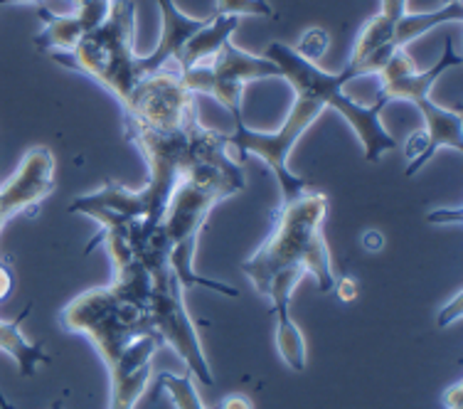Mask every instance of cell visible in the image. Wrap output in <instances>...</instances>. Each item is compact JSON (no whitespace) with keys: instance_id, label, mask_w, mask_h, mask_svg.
<instances>
[{"instance_id":"1","label":"cell","mask_w":463,"mask_h":409,"mask_svg":"<svg viewBox=\"0 0 463 409\" xmlns=\"http://www.w3.org/2000/svg\"><path fill=\"white\" fill-rule=\"evenodd\" d=\"M124 136L146 158V185L141 190H128L118 183H107L91 195L77 197L70 204V213L80 214L81 210L97 207L126 217H146L151 223H161L163 210L180 180L205 168L240 166L230 158L227 134L203 126L200 116L187 119L185 124L173 131H156L124 116Z\"/></svg>"},{"instance_id":"2","label":"cell","mask_w":463,"mask_h":409,"mask_svg":"<svg viewBox=\"0 0 463 409\" xmlns=\"http://www.w3.org/2000/svg\"><path fill=\"white\" fill-rule=\"evenodd\" d=\"M328 197L313 187L279 204L274 232L241 264V271L259 294L267 296L269 286L277 279L298 284L303 276H313L321 294L333 291L335 271L323 237Z\"/></svg>"},{"instance_id":"3","label":"cell","mask_w":463,"mask_h":409,"mask_svg":"<svg viewBox=\"0 0 463 409\" xmlns=\"http://www.w3.org/2000/svg\"><path fill=\"white\" fill-rule=\"evenodd\" d=\"M240 190H244L241 166L200 170L195 176L180 180L173 190L161 214V227L170 242V267L178 274L180 284L185 289L205 286V289H213L217 294L232 296V299L240 296L234 286L205 279V276L195 274V269H193L197 240H200V232L205 227L213 207L227 197L237 195Z\"/></svg>"},{"instance_id":"4","label":"cell","mask_w":463,"mask_h":409,"mask_svg":"<svg viewBox=\"0 0 463 409\" xmlns=\"http://www.w3.org/2000/svg\"><path fill=\"white\" fill-rule=\"evenodd\" d=\"M54 62L77 71L124 107L131 91L143 80L136 54V5L134 0H111L107 20L84 35L80 45L67 54H52Z\"/></svg>"},{"instance_id":"5","label":"cell","mask_w":463,"mask_h":409,"mask_svg":"<svg viewBox=\"0 0 463 409\" xmlns=\"http://www.w3.org/2000/svg\"><path fill=\"white\" fill-rule=\"evenodd\" d=\"M264 57L277 64L281 80L288 81L294 87V91L311 94L326 109L338 111L343 116V121L357 136V141L363 146V153H365V158L370 163H380L384 153L397 148V141L387 134V128L380 121L384 101L377 99L374 104L365 107V104H360L353 97H347L345 84L350 81V77H347L345 71H340V74L326 71L321 64L308 62V60L298 57L294 52V47L284 45V43H271Z\"/></svg>"},{"instance_id":"6","label":"cell","mask_w":463,"mask_h":409,"mask_svg":"<svg viewBox=\"0 0 463 409\" xmlns=\"http://www.w3.org/2000/svg\"><path fill=\"white\" fill-rule=\"evenodd\" d=\"M60 326L67 333L87 336L109 373L136 340L143 336H161L153 328L146 306L116 294L111 286L90 289L71 299L60 311Z\"/></svg>"},{"instance_id":"7","label":"cell","mask_w":463,"mask_h":409,"mask_svg":"<svg viewBox=\"0 0 463 409\" xmlns=\"http://www.w3.org/2000/svg\"><path fill=\"white\" fill-rule=\"evenodd\" d=\"M148 276H151V289L146 296V311L151 316L153 328L161 333L165 346H170L187 365V373H193L200 383L213 385V370L207 363L203 340L197 333V326L190 311H187L183 291L185 286L180 284L178 274L170 267V252H153L141 259Z\"/></svg>"},{"instance_id":"8","label":"cell","mask_w":463,"mask_h":409,"mask_svg":"<svg viewBox=\"0 0 463 409\" xmlns=\"http://www.w3.org/2000/svg\"><path fill=\"white\" fill-rule=\"evenodd\" d=\"M326 111L321 101L311 94H303V91H296L294 107L288 109V116L284 119V124L279 131H271V134H264V131H257V128H250L244 124L241 114H234V134H227V148H234L240 153L237 163H244L247 156H257L267 163L271 173L277 176V183L281 187V203L284 200H291V197L301 195L303 190H308V180L301 178V176H294L288 170V156L294 151V146L298 143L308 126H313L318 121V116Z\"/></svg>"},{"instance_id":"9","label":"cell","mask_w":463,"mask_h":409,"mask_svg":"<svg viewBox=\"0 0 463 409\" xmlns=\"http://www.w3.org/2000/svg\"><path fill=\"white\" fill-rule=\"evenodd\" d=\"M180 80L193 94H207L214 101H220L232 116L241 114V94L244 84L267 77H279V67L264 54H250L237 45L224 43L222 50L214 54L213 60L193 70L178 71Z\"/></svg>"},{"instance_id":"10","label":"cell","mask_w":463,"mask_h":409,"mask_svg":"<svg viewBox=\"0 0 463 409\" xmlns=\"http://www.w3.org/2000/svg\"><path fill=\"white\" fill-rule=\"evenodd\" d=\"M121 111L126 119H134L148 128L173 131L185 124L187 119L197 116L195 94L187 91L178 70L165 67L146 74L134 87Z\"/></svg>"},{"instance_id":"11","label":"cell","mask_w":463,"mask_h":409,"mask_svg":"<svg viewBox=\"0 0 463 409\" xmlns=\"http://www.w3.org/2000/svg\"><path fill=\"white\" fill-rule=\"evenodd\" d=\"M54 190V156L45 146H35L23 156L18 170L0 185V214L8 220L18 214L35 217L40 204Z\"/></svg>"},{"instance_id":"12","label":"cell","mask_w":463,"mask_h":409,"mask_svg":"<svg viewBox=\"0 0 463 409\" xmlns=\"http://www.w3.org/2000/svg\"><path fill=\"white\" fill-rule=\"evenodd\" d=\"M407 10H410V0H383L380 3V10L360 27L347 67L343 70L350 80L380 74V70L390 60V54L397 50L394 30Z\"/></svg>"},{"instance_id":"13","label":"cell","mask_w":463,"mask_h":409,"mask_svg":"<svg viewBox=\"0 0 463 409\" xmlns=\"http://www.w3.org/2000/svg\"><path fill=\"white\" fill-rule=\"evenodd\" d=\"M111 3V0H109ZM107 5H81L74 13H52V10L40 8L37 15L43 20V30L33 37L37 50L50 54H67L80 45L84 35L97 30L109 15Z\"/></svg>"},{"instance_id":"14","label":"cell","mask_w":463,"mask_h":409,"mask_svg":"<svg viewBox=\"0 0 463 409\" xmlns=\"http://www.w3.org/2000/svg\"><path fill=\"white\" fill-rule=\"evenodd\" d=\"M163 343L161 336H143L126 350L116 367L109 373L111 402L109 409H134L151 383V360Z\"/></svg>"},{"instance_id":"15","label":"cell","mask_w":463,"mask_h":409,"mask_svg":"<svg viewBox=\"0 0 463 409\" xmlns=\"http://www.w3.org/2000/svg\"><path fill=\"white\" fill-rule=\"evenodd\" d=\"M411 104L419 109V114L424 119L421 134H424V143L427 146H424L421 158L404 170L407 178L417 176L419 170L427 166V160L434 158L437 151H441V148H451L456 153L463 151V116L458 109L439 107L437 101L431 99V94L411 99Z\"/></svg>"},{"instance_id":"16","label":"cell","mask_w":463,"mask_h":409,"mask_svg":"<svg viewBox=\"0 0 463 409\" xmlns=\"http://www.w3.org/2000/svg\"><path fill=\"white\" fill-rule=\"evenodd\" d=\"M158 10H161V37L158 45L148 57L138 60V70L141 74H153V71L165 70L173 64L175 54L180 52V47L185 45L190 37L195 35L200 27L205 25L210 18H190L183 10L175 5V0H156Z\"/></svg>"},{"instance_id":"17","label":"cell","mask_w":463,"mask_h":409,"mask_svg":"<svg viewBox=\"0 0 463 409\" xmlns=\"http://www.w3.org/2000/svg\"><path fill=\"white\" fill-rule=\"evenodd\" d=\"M240 18H227V15H213L205 25L197 30L195 35L180 47V52L173 60V70L185 71L200 64H207L214 54L222 50L224 43H230V37L237 33Z\"/></svg>"},{"instance_id":"18","label":"cell","mask_w":463,"mask_h":409,"mask_svg":"<svg viewBox=\"0 0 463 409\" xmlns=\"http://www.w3.org/2000/svg\"><path fill=\"white\" fill-rule=\"evenodd\" d=\"M454 67H461V54L456 52L454 43H451V37L446 40V47L441 57H439L437 64H431L427 70H414L410 71L407 77H402L397 81H387V84H380V90H377V99L380 101H392V99H404V101H410L417 97H424V94H431V87L441 80V74L449 70H454Z\"/></svg>"},{"instance_id":"19","label":"cell","mask_w":463,"mask_h":409,"mask_svg":"<svg viewBox=\"0 0 463 409\" xmlns=\"http://www.w3.org/2000/svg\"><path fill=\"white\" fill-rule=\"evenodd\" d=\"M33 306H27L25 311L20 313L15 320H0V350L8 353L20 367V375L25 377H33L37 370V365L52 363V356L45 353L43 343H30V340L23 336V320L30 316Z\"/></svg>"},{"instance_id":"20","label":"cell","mask_w":463,"mask_h":409,"mask_svg":"<svg viewBox=\"0 0 463 409\" xmlns=\"http://www.w3.org/2000/svg\"><path fill=\"white\" fill-rule=\"evenodd\" d=\"M463 8L461 0L456 3H444L441 8L429 10V13H404V18L397 23V30H394V47H402L407 50V45H411L414 40H419L421 35H427L429 30H434L439 25H446V23H461Z\"/></svg>"},{"instance_id":"21","label":"cell","mask_w":463,"mask_h":409,"mask_svg":"<svg viewBox=\"0 0 463 409\" xmlns=\"http://www.w3.org/2000/svg\"><path fill=\"white\" fill-rule=\"evenodd\" d=\"M271 313L277 316V350L281 360H284L291 370L303 373L308 365V353H306V338H303L301 328L296 326L291 313H288V303H274Z\"/></svg>"},{"instance_id":"22","label":"cell","mask_w":463,"mask_h":409,"mask_svg":"<svg viewBox=\"0 0 463 409\" xmlns=\"http://www.w3.org/2000/svg\"><path fill=\"white\" fill-rule=\"evenodd\" d=\"M161 392H168L170 400L175 402L178 409H205L200 395L195 390V383H193V373L185 375H173V373H161L158 380H156V392L153 397H158ZM213 409H220L214 404Z\"/></svg>"},{"instance_id":"23","label":"cell","mask_w":463,"mask_h":409,"mask_svg":"<svg viewBox=\"0 0 463 409\" xmlns=\"http://www.w3.org/2000/svg\"><path fill=\"white\" fill-rule=\"evenodd\" d=\"M214 15H227V18H271L274 10L267 0H214Z\"/></svg>"},{"instance_id":"24","label":"cell","mask_w":463,"mask_h":409,"mask_svg":"<svg viewBox=\"0 0 463 409\" xmlns=\"http://www.w3.org/2000/svg\"><path fill=\"white\" fill-rule=\"evenodd\" d=\"M330 45V37L328 33L323 30V27H311V30H306L301 37H298V43L294 45V52L303 60H308V62H321L323 54L328 52Z\"/></svg>"},{"instance_id":"25","label":"cell","mask_w":463,"mask_h":409,"mask_svg":"<svg viewBox=\"0 0 463 409\" xmlns=\"http://www.w3.org/2000/svg\"><path fill=\"white\" fill-rule=\"evenodd\" d=\"M461 301H463V294L458 291V294L454 296V301L449 303L444 311L439 313V319H437L439 328H446L449 323H454V320H461V316H463V303Z\"/></svg>"},{"instance_id":"26","label":"cell","mask_w":463,"mask_h":409,"mask_svg":"<svg viewBox=\"0 0 463 409\" xmlns=\"http://www.w3.org/2000/svg\"><path fill=\"white\" fill-rule=\"evenodd\" d=\"M333 291L340 296V301H355L357 299V281L353 276H340L335 279V286H333Z\"/></svg>"},{"instance_id":"27","label":"cell","mask_w":463,"mask_h":409,"mask_svg":"<svg viewBox=\"0 0 463 409\" xmlns=\"http://www.w3.org/2000/svg\"><path fill=\"white\" fill-rule=\"evenodd\" d=\"M427 220L431 224H446V223H461V207H454V210H434V213L427 214Z\"/></svg>"},{"instance_id":"28","label":"cell","mask_w":463,"mask_h":409,"mask_svg":"<svg viewBox=\"0 0 463 409\" xmlns=\"http://www.w3.org/2000/svg\"><path fill=\"white\" fill-rule=\"evenodd\" d=\"M444 404L449 409H463V385L456 383L444 392Z\"/></svg>"},{"instance_id":"29","label":"cell","mask_w":463,"mask_h":409,"mask_svg":"<svg viewBox=\"0 0 463 409\" xmlns=\"http://www.w3.org/2000/svg\"><path fill=\"white\" fill-rule=\"evenodd\" d=\"M360 242H363V247H365L367 252H383L384 234L377 230H367Z\"/></svg>"},{"instance_id":"30","label":"cell","mask_w":463,"mask_h":409,"mask_svg":"<svg viewBox=\"0 0 463 409\" xmlns=\"http://www.w3.org/2000/svg\"><path fill=\"white\" fill-rule=\"evenodd\" d=\"M13 291V271L5 262H0V301H5Z\"/></svg>"},{"instance_id":"31","label":"cell","mask_w":463,"mask_h":409,"mask_svg":"<svg viewBox=\"0 0 463 409\" xmlns=\"http://www.w3.org/2000/svg\"><path fill=\"white\" fill-rule=\"evenodd\" d=\"M220 409H254L251 407L250 397H244V395H227L220 404Z\"/></svg>"},{"instance_id":"32","label":"cell","mask_w":463,"mask_h":409,"mask_svg":"<svg viewBox=\"0 0 463 409\" xmlns=\"http://www.w3.org/2000/svg\"><path fill=\"white\" fill-rule=\"evenodd\" d=\"M43 0H0V8L5 5H40Z\"/></svg>"},{"instance_id":"33","label":"cell","mask_w":463,"mask_h":409,"mask_svg":"<svg viewBox=\"0 0 463 409\" xmlns=\"http://www.w3.org/2000/svg\"><path fill=\"white\" fill-rule=\"evenodd\" d=\"M0 409H13V404H10V402L5 400V395H3V390H0ZM52 409H64L62 400H57V402H54Z\"/></svg>"},{"instance_id":"34","label":"cell","mask_w":463,"mask_h":409,"mask_svg":"<svg viewBox=\"0 0 463 409\" xmlns=\"http://www.w3.org/2000/svg\"><path fill=\"white\" fill-rule=\"evenodd\" d=\"M74 8H81V5H107L109 0H70Z\"/></svg>"},{"instance_id":"35","label":"cell","mask_w":463,"mask_h":409,"mask_svg":"<svg viewBox=\"0 0 463 409\" xmlns=\"http://www.w3.org/2000/svg\"><path fill=\"white\" fill-rule=\"evenodd\" d=\"M3 227H5V220H3V214H0V232H3Z\"/></svg>"}]
</instances>
